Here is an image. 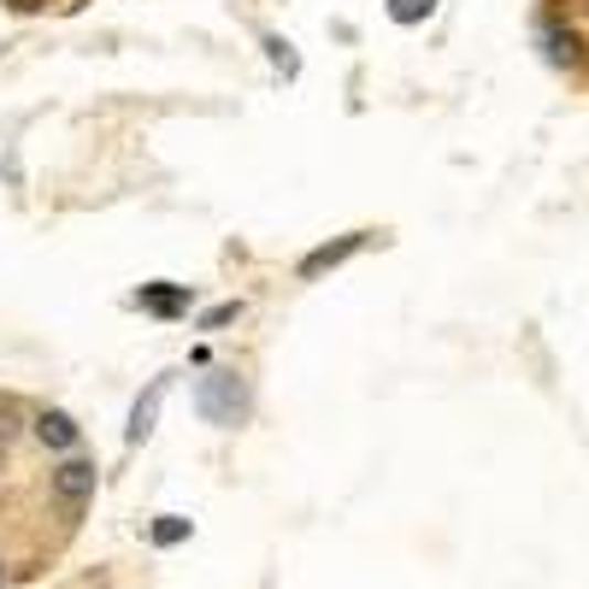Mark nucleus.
I'll use <instances>...</instances> for the list:
<instances>
[{"mask_svg": "<svg viewBox=\"0 0 589 589\" xmlns=\"http://www.w3.org/2000/svg\"><path fill=\"white\" fill-rule=\"evenodd\" d=\"M195 407L206 425L231 430L242 425V413H248V384H242V372H206L201 389H195Z\"/></svg>", "mask_w": 589, "mask_h": 589, "instance_id": "f257e3e1", "label": "nucleus"}, {"mask_svg": "<svg viewBox=\"0 0 589 589\" xmlns=\"http://www.w3.org/2000/svg\"><path fill=\"white\" fill-rule=\"evenodd\" d=\"M95 460H83V454H65L54 472H47V495H54V507L65 518H83L89 513V501H95Z\"/></svg>", "mask_w": 589, "mask_h": 589, "instance_id": "f03ea898", "label": "nucleus"}, {"mask_svg": "<svg viewBox=\"0 0 589 589\" xmlns=\"http://www.w3.org/2000/svg\"><path fill=\"white\" fill-rule=\"evenodd\" d=\"M360 248H366V231H354V236H336V242H324V248H313L301 259V277L313 283V277H324V271H336L342 259H354Z\"/></svg>", "mask_w": 589, "mask_h": 589, "instance_id": "7ed1b4c3", "label": "nucleus"}, {"mask_svg": "<svg viewBox=\"0 0 589 589\" xmlns=\"http://www.w3.org/2000/svg\"><path fill=\"white\" fill-rule=\"evenodd\" d=\"M30 430H36V437H42V448H60V454H72V448H77V437H83V430H77V419H72V413H60V407H42L36 419H30Z\"/></svg>", "mask_w": 589, "mask_h": 589, "instance_id": "20e7f679", "label": "nucleus"}, {"mask_svg": "<svg viewBox=\"0 0 589 589\" xmlns=\"http://www.w3.org/2000/svg\"><path fill=\"white\" fill-rule=\"evenodd\" d=\"M543 54H548V65H571V72H578V65L589 60L583 54V36H578V30H548V36H543Z\"/></svg>", "mask_w": 589, "mask_h": 589, "instance_id": "39448f33", "label": "nucleus"}, {"mask_svg": "<svg viewBox=\"0 0 589 589\" xmlns=\"http://www.w3.org/2000/svg\"><path fill=\"white\" fill-rule=\"evenodd\" d=\"M160 401H165V377H153L148 395H142V401H136V413H130V430H125L130 442H148V437H153V413H160Z\"/></svg>", "mask_w": 589, "mask_h": 589, "instance_id": "423d86ee", "label": "nucleus"}, {"mask_svg": "<svg viewBox=\"0 0 589 589\" xmlns=\"http://www.w3.org/2000/svg\"><path fill=\"white\" fill-rule=\"evenodd\" d=\"M136 301H142L148 307V313H183V307H189V289L183 283H153V289H142V294H136Z\"/></svg>", "mask_w": 589, "mask_h": 589, "instance_id": "0eeeda50", "label": "nucleus"}, {"mask_svg": "<svg viewBox=\"0 0 589 589\" xmlns=\"http://www.w3.org/2000/svg\"><path fill=\"white\" fill-rule=\"evenodd\" d=\"M430 12H437V0H389L395 24H419V19H430Z\"/></svg>", "mask_w": 589, "mask_h": 589, "instance_id": "6e6552de", "label": "nucleus"}, {"mask_svg": "<svg viewBox=\"0 0 589 589\" xmlns=\"http://www.w3.org/2000/svg\"><path fill=\"white\" fill-rule=\"evenodd\" d=\"M19 401H7V395H0V448H12V442H19Z\"/></svg>", "mask_w": 589, "mask_h": 589, "instance_id": "1a4fd4ad", "label": "nucleus"}, {"mask_svg": "<svg viewBox=\"0 0 589 589\" xmlns=\"http://www.w3.org/2000/svg\"><path fill=\"white\" fill-rule=\"evenodd\" d=\"M242 313V301H224V307H206L201 313V331H224V324H231Z\"/></svg>", "mask_w": 589, "mask_h": 589, "instance_id": "9d476101", "label": "nucleus"}, {"mask_svg": "<svg viewBox=\"0 0 589 589\" xmlns=\"http://www.w3.org/2000/svg\"><path fill=\"white\" fill-rule=\"evenodd\" d=\"M183 536H189V518H160V525H153V543H160V548L183 543Z\"/></svg>", "mask_w": 589, "mask_h": 589, "instance_id": "9b49d317", "label": "nucleus"}, {"mask_svg": "<svg viewBox=\"0 0 589 589\" xmlns=\"http://www.w3.org/2000/svg\"><path fill=\"white\" fill-rule=\"evenodd\" d=\"M7 7H12V12H42L47 0H7Z\"/></svg>", "mask_w": 589, "mask_h": 589, "instance_id": "f8f14e48", "label": "nucleus"}, {"mask_svg": "<svg viewBox=\"0 0 589 589\" xmlns=\"http://www.w3.org/2000/svg\"><path fill=\"white\" fill-rule=\"evenodd\" d=\"M0 583H7V566H0Z\"/></svg>", "mask_w": 589, "mask_h": 589, "instance_id": "ddd939ff", "label": "nucleus"}]
</instances>
